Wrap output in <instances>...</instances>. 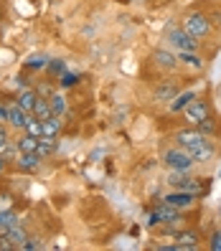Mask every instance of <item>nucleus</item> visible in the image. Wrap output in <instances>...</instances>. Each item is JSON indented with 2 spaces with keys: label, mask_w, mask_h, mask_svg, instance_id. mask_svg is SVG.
I'll use <instances>...</instances> for the list:
<instances>
[{
  "label": "nucleus",
  "mask_w": 221,
  "mask_h": 251,
  "mask_svg": "<svg viewBox=\"0 0 221 251\" xmlns=\"http://www.w3.org/2000/svg\"><path fill=\"white\" fill-rule=\"evenodd\" d=\"M183 31H186L188 36H193L196 41L209 38V36H211V31H214L211 16H206V13H201V10L188 13V16L183 18Z\"/></svg>",
  "instance_id": "obj_1"
},
{
  "label": "nucleus",
  "mask_w": 221,
  "mask_h": 251,
  "mask_svg": "<svg viewBox=\"0 0 221 251\" xmlns=\"http://www.w3.org/2000/svg\"><path fill=\"white\" fill-rule=\"evenodd\" d=\"M160 160H163V165L168 170H191L196 165L193 160H191L188 150L186 147H178V145H173V147H166L163 155H160Z\"/></svg>",
  "instance_id": "obj_2"
},
{
  "label": "nucleus",
  "mask_w": 221,
  "mask_h": 251,
  "mask_svg": "<svg viewBox=\"0 0 221 251\" xmlns=\"http://www.w3.org/2000/svg\"><path fill=\"white\" fill-rule=\"evenodd\" d=\"M183 117H186L188 125H198L201 120L211 117V104L206 99H191L188 104L183 107Z\"/></svg>",
  "instance_id": "obj_3"
},
{
  "label": "nucleus",
  "mask_w": 221,
  "mask_h": 251,
  "mask_svg": "<svg viewBox=\"0 0 221 251\" xmlns=\"http://www.w3.org/2000/svg\"><path fill=\"white\" fill-rule=\"evenodd\" d=\"M168 41L178 51H198L201 49V41H196L193 36H188L183 28H173V31H168Z\"/></svg>",
  "instance_id": "obj_4"
},
{
  "label": "nucleus",
  "mask_w": 221,
  "mask_h": 251,
  "mask_svg": "<svg viewBox=\"0 0 221 251\" xmlns=\"http://www.w3.org/2000/svg\"><path fill=\"white\" fill-rule=\"evenodd\" d=\"M173 140H175V145L178 147H186V150H193V147H198L203 140H206V135H201V132L191 125V127H186V129H178L173 135Z\"/></svg>",
  "instance_id": "obj_5"
},
{
  "label": "nucleus",
  "mask_w": 221,
  "mask_h": 251,
  "mask_svg": "<svg viewBox=\"0 0 221 251\" xmlns=\"http://www.w3.org/2000/svg\"><path fill=\"white\" fill-rule=\"evenodd\" d=\"M163 201H166V203H170L173 208H178V211H191V208L196 205L198 196H196V193H191V190H175V193L166 196Z\"/></svg>",
  "instance_id": "obj_6"
},
{
  "label": "nucleus",
  "mask_w": 221,
  "mask_h": 251,
  "mask_svg": "<svg viewBox=\"0 0 221 251\" xmlns=\"http://www.w3.org/2000/svg\"><path fill=\"white\" fill-rule=\"evenodd\" d=\"M188 155H191V160H193V162H198V165H206V162H211V160H214V155H216V145H214L211 137H206L198 147L188 150Z\"/></svg>",
  "instance_id": "obj_7"
},
{
  "label": "nucleus",
  "mask_w": 221,
  "mask_h": 251,
  "mask_svg": "<svg viewBox=\"0 0 221 251\" xmlns=\"http://www.w3.org/2000/svg\"><path fill=\"white\" fill-rule=\"evenodd\" d=\"M31 120V114H28L18 101H10L8 104V125L13 127V129H18V132H23V127H26V122Z\"/></svg>",
  "instance_id": "obj_8"
},
{
  "label": "nucleus",
  "mask_w": 221,
  "mask_h": 251,
  "mask_svg": "<svg viewBox=\"0 0 221 251\" xmlns=\"http://www.w3.org/2000/svg\"><path fill=\"white\" fill-rule=\"evenodd\" d=\"M175 241H178L181 246H186V251H196L198 249V244H201V233L196 231V228H188V226H183L178 233L173 236Z\"/></svg>",
  "instance_id": "obj_9"
},
{
  "label": "nucleus",
  "mask_w": 221,
  "mask_h": 251,
  "mask_svg": "<svg viewBox=\"0 0 221 251\" xmlns=\"http://www.w3.org/2000/svg\"><path fill=\"white\" fill-rule=\"evenodd\" d=\"M153 213L158 216L160 224H173V221H181V218H183V216H181V211H178V208H173V205H170V203H166V201L155 203Z\"/></svg>",
  "instance_id": "obj_10"
},
{
  "label": "nucleus",
  "mask_w": 221,
  "mask_h": 251,
  "mask_svg": "<svg viewBox=\"0 0 221 251\" xmlns=\"http://www.w3.org/2000/svg\"><path fill=\"white\" fill-rule=\"evenodd\" d=\"M16 168L21 173H33L41 168V155L38 152H18L16 155Z\"/></svg>",
  "instance_id": "obj_11"
},
{
  "label": "nucleus",
  "mask_w": 221,
  "mask_h": 251,
  "mask_svg": "<svg viewBox=\"0 0 221 251\" xmlns=\"http://www.w3.org/2000/svg\"><path fill=\"white\" fill-rule=\"evenodd\" d=\"M153 64L160 66V69H166V71H173L175 66H178V56H173L166 49H158V51H153Z\"/></svg>",
  "instance_id": "obj_12"
},
{
  "label": "nucleus",
  "mask_w": 221,
  "mask_h": 251,
  "mask_svg": "<svg viewBox=\"0 0 221 251\" xmlns=\"http://www.w3.org/2000/svg\"><path fill=\"white\" fill-rule=\"evenodd\" d=\"M36 99H38V94H36V89L33 86H23V89L18 92V97H16V101L28 112V114H33V107H36Z\"/></svg>",
  "instance_id": "obj_13"
},
{
  "label": "nucleus",
  "mask_w": 221,
  "mask_h": 251,
  "mask_svg": "<svg viewBox=\"0 0 221 251\" xmlns=\"http://www.w3.org/2000/svg\"><path fill=\"white\" fill-rule=\"evenodd\" d=\"M3 236H5V239H8L13 246H16V249H21V246H23V241L28 239V231H26L21 224H16V226H10Z\"/></svg>",
  "instance_id": "obj_14"
},
{
  "label": "nucleus",
  "mask_w": 221,
  "mask_h": 251,
  "mask_svg": "<svg viewBox=\"0 0 221 251\" xmlns=\"http://www.w3.org/2000/svg\"><path fill=\"white\" fill-rule=\"evenodd\" d=\"M49 104H51V114H54V117H64L66 109H69L66 97H64L61 92H54V94L49 97Z\"/></svg>",
  "instance_id": "obj_15"
},
{
  "label": "nucleus",
  "mask_w": 221,
  "mask_h": 251,
  "mask_svg": "<svg viewBox=\"0 0 221 251\" xmlns=\"http://www.w3.org/2000/svg\"><path fill=\"white\" fill-rule=\"evenodd\" d=\"M36 152L41 155V160H46L56 152V137H46V135H41L38 137V147H36Z\"/></svg>",
  "instance_id": "obj_16"
},
{
  "label": "nucleus",
  "mask_w": 221,
  "mask_h": 251,
  "mask_svg": "<svg viewBox=\"0 0 221 251\" xmlns=\"http://www.w3.org/2000/svg\"><path fill=\"white\" fill-rule=\"evenodd\" d=\"M46 74H49V79H51V81L61 79L64 74H66V64H64V58H49V64H46Z\"/></svg>",
  "instance_id": "obj_17"
},
{
  "label": "nucleus",
  "mask_w": 221,
  "mask_h": 251,
  "mask_svg": "<svg viewBox=\"0 0 221 251\" xmlns=\"http://www.w3.org/2000/svg\"><path fill=\"white\" fill-rule=\"evenodd\" d=\"M175 94H178V86H175L173 81H168V84H160V86H158L155 94H153V99H158V101H173Z\"/></svg>",
  "instance_id": "obj_18"
},
{
  "label": "nucleus",
  "mask_w": 221,
  "mask_h": 251,
  "mask_svg": "<svg viewBox=\"0 0 221 251\" xmlns=\"http://www.w3.org/2000/svg\"><path fill=\"white\" fill-rule=\"evenodd\" d=\"M178 64H183V66H191V69H203V58L196 53V51H181L178 53Z\"/></svg>",
  "instance_id": "obj_19"
},
{
  "label": "nucleus",
  "mask_w": 221,
  "mask_h": 251,
  "mask_svg": "<svg viewBox=\"0 0 221 251\" xmlns=\"http://www.w3.org/2000/svg\"><path fill=\"white\" fill-rule=\"evenodd\" d=\"M61 127H64L61 117H49V120H43V135H46V137H58Z\"/></svg>",
  "instance_id": "obj_20"
},
{
  "label": "nucleus",
  "mask_w": 221,
  "mask_h": 251,
  "mask_svg": "<svg viewBox=\"0 0 221 251\" xmlns=\"http://www.w3.org/2000/svg\"><path fill=\"white\" fill-rule=\"evenodd\" d=\"M33 117L36 120H49V117H54L51 114V104H49V99H43V97H38L36 99V107H33Z\"/></svg>",
  "instance_id": "obj_21"
},
{
  "label": "nucleus",
  "mask_w": 221,
  "mask_h": 251,
  "mask_svg": "<svg viewBox=\"0 0 221 251\" xmlns=\"http://www.w3.org/2000/svg\"><path fill=\"white\" fill-rule=\"evenodd\" d=\"M201 135H206V137H211V135H216L219 132V125H216V117L211 114V117H206V120H201L198 125H193Z\"/></svg>",
  "instance_id": "obj_22"
},
{
  "label": "nucleus",
  "mask_w": 221,
  "mask_h": 251,
  "mask_svg": "<svg viewBox=\"0 0 221 251\" xmlns=\"http://www.w3.org/2000/svg\"><path fill=\"white\" fill-rule=\"evenodd\" d=\"M16 147H18V152H36V147H38V137L26 135V132H23V137H21V140H16Z\"/></svg>",
  "instance_id": "obj_23"
},
{
  "label": "nucleus",
  "mask_w": 221,
  "mask_h": 251,
  "mask_svg": "<svg viewBox=\"0 0 221 251\" xmlns=\"http://www.w3.org/2000/svg\"><path fill=\"white\" fill-rule=\"evenodd\" d=\"M191 99H196V92H183V94H175L170 101V112H183V107L188 104Z\"/></svg>",
  "instance_id": "obj_24"
},
{
  "label": "nucleus",
  "mask_w": 221,
  "mask_h": 251,
  "mask_svg": "<svg viewBox=\"0 0 221 251\" xmlns=\"http://www.w3.org/2000/svg\"><path fill=\"white\" fill-rule=\"evenodd\" d=\"M23 132H26V135H33V137H41V135H43V122H41V120H36V117L31 114V120L26 122Z\"/></svg>",
  "instance_id": "obj_25"
},
{
  "label": "nucleus",
  "mask_w": 221,
  "mask_h": 251,
  "mask_svg": "<svg viewBox=\"0 0 221 251\" xmlns=\"http://www.w3.org/2000/svg\"><path fill=\"white\" fill-rule=\"evenodd\" d=\"M46 64H49V56H31L26 61V69H46Z\"/></svg>",
  "instance_id": "obj_26"
},
{
  "label": "nucleus",
  "mask_w": 221,
  "mask_h": 251,
  "mask_svg": "<svg viewBox=\"0 0 221 251\" xmlns=\"http://www.w3.org/2000/svg\"><path fill=\"white\" fill-rule=\"evenodd\" d=\"M36 249H43V241L38 239V236H28V239L23 241L21 251H36Z\"/></svg>",
  "instance_id": "obj_27"
},
{
  "label": "nucleus",
  "mask_w": 221,
  "mask_h": 251,
  "mask_svg": "<svg viewBox=\"0 0 221 251\" xmlns=\"http://www.w3.org/2000/svg\"><path fill=\"white\" fill-rule=\"evenodd\" d=\"M54 92H56V89L51 86V79H49L46 84H38V86H36V94H38V97H43V99H49Z\"/></svg>",
  "instance_id": "obj_28"
},
{
  "label": "nucleus",
  "mask_w": 221,
  "mask_h": 251,
  "mask_svg": "<svg viewBox=\"0 0 221 251\" xmlns=\"http://www.w3.org/2000/svg\"><path fill=\"white\" fill-rule=\"evenodd\" d=\"M79 79H82L79 74H64V76H61V89H66V86H74Z\"/></svg>",
  "instance_id": "obj_29"
},
{
  "label": "nucleus",
  "mask_w": 221,
  "mask_h": 251,
  "mask_svg": "<svg viewBox=\"0 0 221 251\" xmlns=\"http://www.w3.org/2000/svg\"><path fill=\"white\" fill-rule=\"evenodd\" d=\"M209 249H211V251H221V231H214V233H211Z\"/></svg>",
  "instance_id": "obj_30"
},
{
  "label": "nucleus",
  "mask_w": 221,
  "mask_h": 251,
  "mask_svg": "<svg viewBox=\"0 0 221 251\" xmlns=\"http://www.w3.org/2000/svg\"><path fill=\"white\" fill-rule=\"evenodd\" d=\"M5 145H10V135H8V129H5V125L0 122V152L5 150Z\"/></svg>",
  "instance_id": "obj_31"
},
{
  "label": "nucleus",
  "mask_w": 221,
  "mask_h": 251,
  "mask_svg": "<svg viewBox=\"0 0 221 251\" xmlns=\"http://www.w3.org/2000/svg\"><path fill=\"white\" fill-rule=\"evenodd\" d=\"M0 122L8 125V104H0Z\"/></svg>",
  "instance_id": "obj_32"
},
{
  "label": "nucleus",
  "mask_w": 221,
  "mask_h": 251,
  "mask_svg": "<svg viewBox=\"0 0 221 251\" xmlns=\"http://www.w3.org/2000/svg\"><path fill=\"white\" fill-rule=\"evenodd\" d=\"M5 168H8V160H5V157H3V152H0V173H3V170H5Z\"/></svg>",
  "instance_id": "obj_33"
},
{
  "label": "nucleus",
  "mask_w": 221,
  "mask_h": 251,
  "mask_svg": "<svg viewBox=\"0 0 221 251\" xmlns=\"http://www.w3.org/2000/svg\"><path fill=\"white\" fill-rule=\"evenodd\" d=\"M214 21H216V23L221 25V10H216V13H214Z\"/></svg>",
  "instance_id": "obj_34"
}]
</instances>
